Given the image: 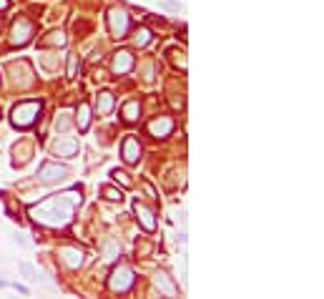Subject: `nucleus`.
<instances>
[{
	"instance_id": "20",
	"label": "nucleus",
	"mask_w": 324,
	"mask_h": 299,
	"mask_svg": "<svg viewBox=\"0 0 324 299\" xmlns=\"http://www.w3.org/2000/svg\"><path fill=\"white\" fill-rule=\"evenodd\" d=\"M163 10H171V13H179L181 10V5L176 3V0H161V3H159Z\"/></svg>"
},
{
	"instance_id": "1",
	"label": "nucleus",
	"mask_w": 324,
	"mask_h": 299,
	"mask_svg": "<svg viewBox=\"0 0 324 299\" xmlns=\"http://www.w3.org/2000/svg\"><path fill=\"white\" fill-rule=\"evenodd\" d=\"M81 204V191H68L60 199H48L46 204H40L33 209V219L46 224V226H66L71 221L73 206Z\"/></svg>"
},
{
	"instance_id": "22",
	"label": "nucleus",
	"mask_w": 324,
	"mask_h": 299,
	"mask_svg": "<svg viewBox=\"0 0 324 299\" xmlns=\"http://www.w3.org/2000/svg\"><path fill=\"white\" fill-rule=\"evenodd\" d=\"M13 287H15V289H18V292H20V294H28V287H23V284H18V282H15V284H13Z\"/></svg>"
},
{
	"instance_id": "3",
	"label": "nucleus",
	"mask_w": 324,
	"mask_h": 299,
	"mask_svg": "<svg viewBox=\"0 0 324 299\" xmlns=\"http://www.w3.org/2000/svg\"><path fill=\"white\" fill-rule=\"evenodd\" d=\"M134 282H136L134 272L128 269V267H118V269H113L111 279H108V287H111L113 292H128V289L134 287Z\"/></svg>"
},
{
	"instance_id": "13",
	"label": "nucleus",
	"mask_w": 324,
	"mask_h": 299,
	"mask_svg": "<svg viewBox=\"0 0 324 299\" xmlns=\"http://www.w3.org/2000/svg\"><path fill=\"white\" fill-rule=\"evenodd\" d=\"M18 272H20V274H26V279H28V282H35V279H38V272H35L33 264H26V262H23V264H18Z\"/></svg>"
},
{
	"instance_id": "5",
	"label": "nucleus",
	"mask_w": 324,
	"mask_h": 299,
	"mask_svg": "<svg viewBox=\"0 0 324 299\" xmlns=\"http://www.w3.org/2000/svg\"><path fill=\"white\" fill-rule=\"evenodd\" d=\"M71 176L68 166H58V163H43L40 166V181L46 184H60Z\"/></svg>"
},
{
	"instance_id": "6",
	"label": "nucleus",
	"mask_w": 324,
	"mask_h": 299,
	"mask_svg": "<svg viewBox=\"0 0 324 299\" xmlns=\"http://www.w3.org/2000/svg\"><path fill=\"white\" fill-rule=\"evenodd\" d=\"M138 156H141L138 141H136L134 136H126V138H123V161H126V163H136Z\"/></svg>"
},
{
	"instance_id": "19",
	"label": "nucleus",
	"mask_w": 324,
	"mask_h": 299,
	"mask_svg": "<svg viewBox=\"0 0 324 299\" xmlns=\"http://www.w3.org/2000/svg\"><path fill=\"white\" fill-rule=\"evenodd\" d=\"M118 254H121V246H118L116 242H111V244L106 246V259H108V262H111V259H116Z\"/></svg>"
},
{
	"instance_id": "4",
	"label": "nucleus",
	"mask_w": 324,
	"mask_h": 299,
	"mask_svg": "<svg viewBox=\"0 0 324 299\" xmlns=\"http://www.w3.org/2000/svg\"><path fill=\"white\" fill-rule=\"evenodd\" d=\"M108 28H111V33H113L116 38H126L128 28H131V18H128L123 10L113 8L111 13H108Z\"/></svg>"
},
{
	"instance_id": "12",
	"label": "nucleus",
	"mask_w": 324,
	"mask_h": 299,
	"mask_svg": "<svg viewBox=\"0 0 324 299\" xmlns=\"http://www.w3.org/2000/svg\"><path fill=\"white\" fill-rule=\"evenodd\" d=\"M138 111H141L138 101H128V103L123 106V118H126V121H136V118H138Z\"/></svg>"
},
{
	"instance_id": "17",
	"label": "nucleus",
	"mask_w": 324,
	"mask_h": 299,
	"mask_svg": "<svg viewBox=\"0 0 324 299\" xmlns=\"http://www.w3.org/2000/svg\"><path fill=\"white\" fill-rule=\"evenodd\" d=\"M103 196L111 199V201H121L123 199V191L121 189H113V186H103Z\"/></svg>"
},
{
	"instance_id": "9",
	"label": "nucleus",
	"mask_w": 324,
	"mask_h": 299,
	"mask_svg": "<svg viewBox=\"0 0 324 299\" xmlns=\"http://www.w3.org/2000/svg\"><path fill=\"white\" fill-rule=\"evenodd\" d=\"M156 287L166 294V297H176L179 294V289H176V284L168 279V274H163V272H159L156 274Z\"/></svg>"
},
{
	"instance_id": "14",
	"label": "nucleus",
	"mask_w": 324,
	"mask_h": 299,
	"mask_svg": "<svg viewBox=\"0 0 324 299\" xmlns=\"http://www.w3.org/2000/svg\"><path fill=\"white\" fill-rule=\"evenodd\" d=\"M111 106H113V96H111V93H101V96H98V111H101V113L111 111Z\"/></svg>"
},
{
	"instance_id": "7",
	"label": "nucleus",
	"mask_w": 324,
	"mask_h": 299,
	"mask_svg": "<svg viewBox=\"0 0 324 299\" xmlns=\"http://www.w3.org/2000/svg\"><path fill=\"white\" fill-rule=\"evenodd\" d=\"M134 68V55L128 53V51H118L116 58H113V71L116 73H126V71H131Z\"/></svg>"
},
{
	"instance_id": "8",
	"label": "nucleus",
	"mask_w": 324,
	"mask_h": 299,
	"mask_svg": "<svg viewBox=\"0 0 324 299\" xmlns=\"http://www.w3.org/2000/svg\"><path fill=\"white\" fill-rule=\"evenodd\" d=\"M171 128H174V121H171V118H156V121L148 123V131L154 136H168Z\"/></svg>"
},
{
	"instance_id": "16",
	"label": "nucleus",
	"mask_w": 324,
	"mask_h": 299,
	"mask_svg": "<svg viewBox=\"0 0 324 299\" xmlns=\"http://www.w3.org/2000/svg\"><path fill=\"white\" fill-rule=\"evenodd\" d=\"M66 256H68V259H66V262H68V267H81V264H83V254H81V251H76V249H68V251H66Z\"/></svg>"
},
{
	"instance_id": "15",
	"label": "nucleus",
	"mask_w": 324,
	"mask_h": 299,
	"mask_svg": "<svg viewBox=\"0 0 324 299\" xmlns=\"http://www.w3.org/2000/svg\"><path fill=\"white\" fill-rule=\"evenodd\" d=\"M78 128H81V131L88 128V106H85V103H81V109H78Z\"/></svg>"
},
{
	"instance_id": "11",
	"label": "nucleus",
	"mask_w": 324,
	"mask_h": 299,
	"mask_svg": "<svg viewBox=\"0 0 324 299\" xmlns=\"http://www.w3.org/2000/svg\"><path fill=\"white\" fill-rule=\"evenodd\" d=\"M53 151H55V154H63V156H73V154L78 151V143H76L73 138H63V141H58V143L53 146Z\"/></svg>"
},
{
	"instance_id": "23",
	"label": "nucleus",
	"mask_w": 324,
	"mask_h": 299,
	"mask_svg": "<svg viewBox=\"0 0 324 299\" xmlns=\"http://www.w3.org/2000/svg\"><path fill=\"white\" fill-rule=\"evenodd\" d=\"M3 8H8V0H0V10H3Z\"/></svg>"
},
{
	"instance_id": "10",
	"label": "nucleus",
	"mask_w": 324,
	"mask_h": 299,
	"mask_svg": "<svg viewBox=\"0 0 324 299\" xmlns=\"http://www.w3.org/2000/svg\"><path fill=\"white\" fill-rule=\"evenodd\" d=\"M136 214H138V221L143 224L146 231H154L156 229V221H154V214H151V209H146V206H141L136 201Z\"/></svg>"
},
{
	"instance_id": "18",
	"label": "nucleus",
	"mask_w": 324,
	"mask_h": 299,
	"mask_svg": "<svg viewBox=\"0 0 324 299\" xmlns=\"http://www.w3.org/2000/svg\"><path fill=\"white\" fill-rule=\"evenodd\" d=\"M148 40H151V30L148 28H138L136 30V46H146Z\"/></svg>"
},
{
	"instance_id": "21",
	"label": "nucleus",
	"mask_w": 324,
	"mask_h": 299,
	"mask_svg": "<svg viewBox=\"0 0 324 299\" xmlns=\"http://www.w3.org/2000/svg\"><path fill=\"white\" fill-rule=\"evenodd\" d=\"M111 176H113L116 181H121L123 186H131V181H128V179H126V174H123V171H113V174H111Z\"/></svg>"
},
{
	"instance_id": "2",
	"label": "nucleus",
	"mask_w": 324,
	"mask_h": 299,
	"mask_svg": "<svg viewBox=\"0 0 324 299\" xmlns=\"http://www.w3.org/2000/svg\"><path fill=\"white\" fill-rule=\"evenodd\" d=\"M43 103L40 101H20L15 109H13V123L18 128H28L35 123V118L40 116Z\"/></svg>"
}]
</instances>
